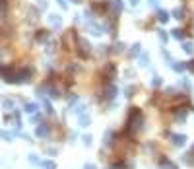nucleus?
<instances>
[{
    "mask_svg": "<svg viewBox=\"0 0 194 169\" xmlns=\"http://www.w3.org/2000/svg\"><path fill=\"white\" fill-rule=\"evenodd\" d=\"M186 68H188V70H192V72H194V60H190V62H186Z\"/></svg>",
    "mask_w": 194,
    "mask_h": 169,
    "instance_id": "obj_34",
    "label": "nucleus"
},
{
    "mask_svg": "<svg viewBox=\"0 0 194 169\" xmlns=\"http://www.w3.org/2000/svg\"><path fill=\"white\" fill-rule=\"evenodd\" d=\"M175 119H177V121H179V123H182V121H184V119H186V109H184V107H182V111H179V113H177V115H175Z\"/></svg>",
    "mask_w": 194,
    "mask_h": 169,
    "instance_id": "obj_18",
    "label": "nucleus"
},
{
    "mask_svg": "<svg viewBox=\"0 0 194 169\" xmlns=\"http://www.w3.org/2000/svg\"><path fill=\"white\" fill-rule=\"evenodd\" d=\"M169 66H171L175 72H184V70H186V62H179V60H173Z\"/></svg>",
    "mask_w": 194,
    "mask_h": 169,
    "instance_id": "obj_6",
    "label": "nucleus"
},
{
    "mask_svg": "<svg viewBox=\"0 0 194 169\" xmlns=\"http://www.w3.org/2000/svg\"><path fill=\"white\" fill-rule=\"evenodd\" d=\"M182 51L186 52V54H192L194 52V45L190 43V41H184V43H182Z\"/></svg>",
    "mask_w": 194,
    "mask_h": 169,
    "instance_id": "obj_11",
    "label": "nucleus"
},
{
    "mask_svg": "<svg viewBox=\"0 0 194 169\" xmlns=\"http://www.w3.org/2000/svg\"><path fill=\"white\" fill-rule=\"evenodd\" d=\"M0 138H4V140H12V138H14V132H6V130H0Z\"/></svg>",
    "mask_w": 194,
    "mask_h": 169,
    "instance_id": "obj_22",
    "label": "nucleus"
},
{
    "mask_svg": "<svg viewBox=\"0 0 194 169\" xmlns=\"http://www.w3.org/2000/svg\"><path fill=\"white\" fill-rule=\"evenodd\" d=\"M157 20L161 21V23H165V21L169 20V14L165 12V10H159V12H157Z\"/></svg>",
    "mask_w": 194,
    "mask_h": 169,
    "instance_id": "obj_15",
    "label": "nucleus"
},
{
    "mask_svg": "<svg viewBox=\"0 0 194 169\" xmlns=\"http://www.w3.org/2000/svg\"><path fill=\"white\" fill-rule=\"evenodd\" d=\"M4 107H6V109H12V107H14V101L6 99V101H4Z\"/></svg>",
    "mask_w": 194,
    "mask_h": 169,
    "instance_id": "obj_29",
    "label": "nucleus"
},
{
    "mask_svg": "<svg viewBox=\"0 0 194 169\" xmlns=\"http://www.w3.org/2000/svg\"><path fill=\"white\" fill-rule=\"evenodd\" d=\"M35 134H37L39 138H45L47 134H49V126H47V124H39L37 130H35Z\"/></svg>",
    "mask_w": 194,
    "mask_h": 169,
    "instance_id": "obj_9",
    "label": "nucleus"
},
{
    "mask_svg": "<svg viewBox=\"0 0 194 169\" xmlns=\"http://www.w3.org/2000/svg\"><path fill=\"white\" fill-rule=\"evenodd\" d=\"M132 91H134V88H126V95H128V97H132V95H134Z\"/></svg>",
    "mask_w": 194,
    "mask_h": 169,
    "instance_id": "obj_35",
    "label": "nucleus"
},
{
    "mask_svg": "<svg viewBox=\"0 0 194 169\" xmlns=\"http://www.w3.org/2000/svg\"><path fill=\"white\" fill-rule=\"evenodd\" d=\"M173 16L177 18V20H182V18H184V8H177V10L173 12Z\"/></svg>",
    "mask_w": 194,
    "mask_h": 169,
    "instance_id": "obj_20",
    "label": "nucleus"
},
{
    "mask_svg": "<svg viewBox=\"0 0 194 169\" xmlns=\"http://www.w3.org/2000/svg\"><path fill=\"white\" fill-rule=\"evenodd\" d=\"M107 8H111L113 14L118 16V14L122 12V2H120V0H107Z\"/></svg>",
    "mask_w": 194,
    "mask_h": 169,
    "instance_id": "obj_3",
    "label": "nucleus"
},
{
    "mask_svg": "<svg viewBox=\"0 0 194 169\" xmlns=\"http://www.w3.org/2000/svg\"><path fill=\"white\" fill-rule=\"evenodd\" d=\"M84 144H85V146H89V144H91V136H89V134H85V136H84Z\"/></svg>",
    "mask_w": 194,
    "mask_h": 169,
    "instance_id": "obj_30",
    "label": "nucleus"
},
{
    "mask_svg": "<svg viewBox=\"0 0 194 169\" xmlns=\"http://www.w3.org/2000/svg\"><path fill=\"white\" fill-rule=\"evenodd\" d=\"M29 161H31V163H39V159H37L35 154H31V156H29Z\"/></svg>",
    "mask_w": 194,
    "mask_h": 169,
    "instance_id": "obj_32",
    "label": "nucleus"
},
{
    "mask_svg": "<svg viewBox=\"0 0 194 169\" xmlns=\"http://www.w3.org/2000/svg\"><path fill=\"white\" fill-rule=\"evenodd\" d=\"M72 2H76V4H80V2H82V0H72Z\"/></svg>",
    "mask_w": 194,
    "mask_h": 169,
    "instance_id": "obj_40",
    "label": "nucleus"
},
{
    "mask_svg": "<svg viewBox=\"0 0 194 169\" xmlns=\"http://www.w3.org/2000/svg\"><path fill=\"white\" fill-rule=\"evenodd\" d=\"M171 35H173L175 39H182V37H184L182 29H171Z\"/></svg>",
    "mask_w": 194,
    "mask_h": 169,
    "instance_id": "obj_21",
    "label": "nucleus"
},
{
    "mask_svg": "<svg viewBox=\"0 0 194 169\" xmlns=\"http://www.w3.org/2000/svg\"><path fill=\"white\" fill-rule=\"evenodd\" d=\"M43 167H45V169H54V167H56V163H54V161H43Z\"/></svg>",
    "mask_w": 194,
    "mask_h": 169,
    "instance_id": "obj_25",
    "label": "nucleus"
},
{
    "mask_svg": "<svg viewBox=\"0 0 194 169\" xmlns=\"http://www.w3.org/2000/svg\"><path fill=\"white\" fill-rule=\"evenodd\" d=\"M140 128H142V113H140L138 107H132L130 115H128V121H126V132L130 136H134Z\"/></svg>",
    "mask_w": 194,
    "mask_h": 169,
    "instance_id": "obj_1",
    "label": "nucleus"
},
{
    "mask_svg": "<svg viewBox=\"0 0 194 169\" xmlns=\"http://www.w3.org/2000/svg\"><path fill=\"white\" fill-rule=\"evenodd\" d=\"M84 169H97V167H95V165H93V163H87V165H85Z\"/></svg>",
    "mask_w": 194,
    "mask_h": 169,
    "instance_id": "obj_38",
    "label": "nucleus"
},
{
    "mask_svg": "<svg viewBox=\"0 0 194 169\" xmlns=\"http://www.w3.org/2000/svg\"><path fill=\"white\" fill-rule=\"evenodd\" d=\"M138 59H140V64H142V66H148V64H149V57L146 54V52H142Z\"/></svg>",
    "mask_w": 194,
    "mask_h": 169,
    "instance_id": "obj_19",
    "label": "nucleus"
},
{
    "mask_svg": "<svg viewBox=\"0 0 194 169\" xmlns=\"http://www.w3.org/2000/svg\"><path fill=\"white\" fill-rule=\"evenodd\" d=\"M138 2H140V0H130V4H132V6H136Z\"/></svg>",
    "mask_w": 194,
    "mask_h": 169,
    "instance_id": "obj_39",
    "label": "nucleus"
},
{
    "mask_svg": "<svg viewBox=\"0 0 194 169\" xmlns=\"http://www.w3.org/2000/svg\"><path fill=\"white\" fill-rule=\"evenodd\" d=\"M124 49H126V45H124V43H116V51H118V52L124 51Z\"/></svg>",
    "mask_w": 194,
    "mask_h": 169,
    "instance_id": "obj_31",
    "label": "nucleus"
},
{
    "mask_svg": "<svg viewBox=\"0 0 194 169\" xmlns=\"http://www.w3.org/2000/svg\"><path fill=\"white\" fill-rule=\"evenodd\" d=\"M157 37H159V41H161L163 45H165V43L169 41V35L165 33V29H157Z\"/></svg>",
    "mask_w": 194,
    "mask_h": 169,
    "instance_id": "obj_14",
    "label": "nucleus"
},
{
    "mask_svg": "<svg viewBox=\"0 0 194 169\" xmlns=\"http://www.w3.org/2000/svg\"><path fill=\"white\" fill-rule=\"evenodd\" d=\"M113 136H115V132H113V130H107V132H105V140H103V144H105V146L113 142Z\"/></svg>",
    "mask_w": 194,
    "mask_h": 169,
    "instance_id": "obj_16",
    "label": "nucleus"
},
{
    "mask_svg": "<svg viewBox=\"0 0 194 169\" xmlns=\"http://www.w3.org/2000/svg\"><path fill=\"white\" fill-rule=\"evenodd\" d=\"M161 84H163V80L159 78V76H153V80H151V86H153V88H159Z\"/></svg>",
    "mask_w": 194,
    "mask_h": 169,
    "instance_id": "obj_24",
    "label": "nucleus"
},
{
    "mask_svg": "<svg viewBox=\"0 0 194 169\" xmlns=\"http://www.w3.org/2000/svg\"><path fill=\"white\" fill-rule=\"evenodd\" d=\"M159 169H177V165H175V163H171L169 159H163V161L159 163Z\"/></svg>",
    "mask_w": 194,
    "mask_h": 169,
    "instance_id": "obj_13",
    "label": "nucleus"
},
{
    "mask_svg": "<svg viewBox=\"0 0 194 169\" xmlns=\"http://www.w3.org/2000/svg\"><path fill=\"white\" fill-rule=\"evenodd\" d=\"M76 45H78V54L82 57V59H89L91 57V49H89V43L82 37H78L76 39Z\"/></svg>",
    "mask_w": 194,
    "mask_h": 169,
    "instance_id": "obj_2",
    "label": "nucleus"
},
{
    "mask_svg": "<svg viewBox=\"0 0 194 169\" xmlns=\"http://www.w3.org/2000/svg\"><path fill=\"white\" fill-rule=\"evenodd\" d=\"M37 39H39V41H45V39H49V31H41V33L37 35Z\"/></svg>",
    "mask_w": 194,
    "mask_h": 169,
    "instance_id": "obj_26",
    "label": "nucleus"
},
{
    "mask_svg": "<svg viewBox=\"0 0 194 169\" xmlns=\"http://www.w3.org/2000/svg\"><path fill=\"white\" fill-rule=\"evenodd\" d=\"M39 6H41V8H47V0H39Z\"/></svg>",
    "mask_w": 194,
    "mask_h": 169,
    "instance_id": "obj_37",
    "label": "nucleus"
},
{
    "mask_svg": "<svg viewBox=\"0 0 194 169\" xmlns=\"http://www.w3.org/2000/svg\"><path fill=\"white\" fill-rule=\"evenodd\" d=\"M142 54V45H132L130 49V57H140Z\"/></svg>",
    "mask_w": 194,
    "mask_h": 169,
    "instance_id": "obj_12",
    "label": "nucleus"
},
{
    "mask_svg": "<svg viewBox=\"0 0 194 169\" xmlns=\"http://www.w3.org/2000/svg\"><path fill=\"white\" fill-rule=\"evenodd\" d=\"M25 111L27 113H35L37 111V103H25Z\"/></svg>",
    "mask_w": 194,
    "mask_h": 169,
    "instance_id": "obj_23",
    "label": "nucleus"
},
{
    "mask_svg": "<svg viewBox=\"0 0 194 169\" xmlns=\"http://www.w3.org/2000/svg\"><path fill=\"white\" fill-rule=\"evenodd\" d=\"M45 111H47V113H49V115H51V113H52V105L49 103V101H45Z\"/></svg>",
    "mask_w": 194,
    "mask_h": 169,
    "instance_id": "obj_27",
    "label": "nucleus"
},
{
    "mask_svg": "<svg viewBox=\"0 0 194 169\" xmlns=\"http://www.w3.org/2000/svg\"><path fill=\"white\" fill-rule=\"evenodd\" d=\"M181 86L184 88V90H190V82H188V80H182V82H181Z\"/></svg>",
    "mask_w": 194,
    "mask_h": 169,
    "instance_id": "obj_28",
    "label": "nucleus"
},
{
    "mask_svg": "<svg viewBox=\"0 0 194 169\" xmlns=\"http://www.w3.org/2000/svg\"><path fill=\"white\" fill-rule=\"evenodd\" d=\"M49 21H51L52 27H60V26H62V18L56 16V14H51V16H49Z\"/></svg>",
    "mask_w": 194,
    "mask_h": 169,
    "instance_id": "obj_8",
    "label": "nucleus"
},
{
    "mask_svg": "<svg viewBox=\"0 0 194 169\" xmlns=\"http://www.w3.org/2000/svg\"><path fill=\"white\" fill-rule=\"evenodd\" d=\"M89 123H91L89 115H85V113L78 115V124H80V126H89Z\"/></svg>",
    "mask_w": 194,
    "mask_h": 169,
    "instance_id": "obj_7",
    "label": "nucleus"
},
{
    "mask_svg": "<svg viewBox=\"0 0 194 169\" xmlns=\"http://www.w3.org/2000/svg\"><path fill=\"white\" fill-rule=\"evenodd\" d=\"M192 154H194V144H192Z\"/></svg>",
    "mask_w": 194,
    "mask_h": 169,
    "instance_id": "obj_41",
    "label": "nucleus"
},
{
    "mask_svg": "<svg viewBox=\"0 0 194 169\" xmlns=\"http://www.w3.org/2000/svg\"><path fill=\"white\" fill-rule=\"evenodd\" d=\"M169 138H171L173 146H182V144L186 142V136H184V134H175V132H171Z\"/></svg>",
    "mask_w": 194,
    "mask_h": 169,
    "instance_id": "obj_4",
    "label": "nucleus"
},
{
    "mask_svg": "<svg viewBox=\"0 0 194 169\" xmlns=\"http://www.w3.org/2000/svg\"><path fill=\"white\" fill-rule=\"evenodd\" d=\"M149 4L155 8V6H159V0H149Z\"/></svg>",
    "mask_w": 194,
    "mask_h": 169,
    "instance_id": "obj_36",
    "label": "nucleus"
},
{
    "mask_svg": "<svg viewBox=\"0 0 194 169\" xmlns=\"http://www.w3.org/2000/svg\"><path fill=\"white\" fill-rule=\"evenodd\" d=\"M87 29H89V33H93V35H101V33L105 31L103 26H99V23H93V21H89L87 23Z\"/></svg>",
    "mask_w": 194,
    "mask_h": 169,
    "instance_id": "obj_5",
    "label": "nucleus"
},
{
    "mask_svg": "<svg viewBox=\"0 0 194 169\" xmlns=\"http://www.w3.org/2000/svg\"><path fill=\"white\" fill-rule=\"evenodd\" d=\"M182 161L186 163V165H194V157H192V152H190V154H184V156H182Z\"/></svg>",
    "mask_w": 194,
    "mask_h": 169,
    "instance_id": "obj_17",
    "label": "nucleus"
},
{
    "mask_svg": "<svg viewBox=\"0 0 194 169\" xmlns=\"http://www.w3.org/2000/svg\"><path fill=\"white\" fill-rule=\"evenodd\" d=\"M58 4L62 6V10H66V8H68V2H66V0H58Z\"/></svg>",
    "mask_w": 194,
    "mask_h": 169,
    "instance_id": "obj_33",
    "label": "nucleus"
},
{
    "mask_svg": "<svg viewBox=\"0 0 194 169\" xmlns=\"http://www.w3.org/2000/svg\"><path fill=\"white\" fill-rule=\"evenodd\" d=\"M107 169H113V167H107Z\"/></svg>",
    "mask_w": 194,
    "mask_h": 169,
    "instance_id": "obj_42",
    "label": "nucleus"
},
{
    "mask_svg": "<svg viewBox=\"0 0 194 169\" xmlns=\"http://www.w3.org/2000/svg\"><path fill=\"white\" fill-rule=\"evenodd\" d=\"M115 95H116V88L115 86H109L105 90V99H115Z\"/></svg>",
    "mask_w": 194,
    "mask_h": 169,
    "instance_id": "obj_10",
    "label": "nucleus"
}]
</instances>
